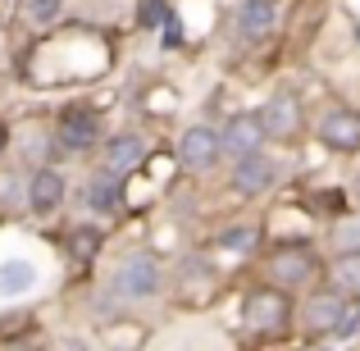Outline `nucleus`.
<instances>
[{
  "mask_svg": "<svg viewBox=\"0 0 360 351\" xmlns=\"http://www.w3.org/2000/svg\"><path fill=\"white\" fill-rule=\"evenodd\" d=\"M96 283L110 292V297H119L128 310H137V306H150V301H165L169 264L150 242H132L105 264V274H101Z\"/></svg>",
  "mask_w": 360,
  "mask_h": 351,
  "instance_id": "nucleus-1",
  "label": "nucleus"
},
{
  "mask_svg": "<svg viewBox=\"0 0 360 351\" xmlns=\"http://www.w3.org/2000/svg\"><path fill=\"white\" fill-rule=\"evenodd\" d=\"M51 128H55V141L64 146V155L73 165H91L105 146V132H110V115L96 96H69L51 110Z\"/></svg>",
  "mask_w": 360,
  "mask_h": 351,
  "instance_id": "nucleus-2",
  "label": "nucleus"
},
{
  "mask_svg": "<svg viewBox=\"0 0 360 351\" xmlns=\"http://www.w3.org/2000/svg\"><path fill=\"white\" fill-rule=\"evenodd\" d=\"M69 210L73 215H87V219H96V224H105V229H115V224L132 219V178L105 169L101 160H91L87 174L73 183Z\"/></svg>",
  "mask_w": 360,
  "mask_h": 351,
  "instance_id": "nucleus-3",
  "label": "nucleus"
},
{
  "mask_svg": "<svg viewBox=\"0 0 360 351\" xmlns=\"http://www.w3.org/2000/svg\"><path fill=\"white\" fill-rule=\"evenodd\" d=\"M319 274H324V260H319L315 242H274L260 251V279L292 292V297L310 292Z\"/></svg>",
  "mask_w": 360,
  "mask_h": 351,
  "instance_id": "nucleus-4",
  "label": "nucleus"
},
{
  "mask_svg": "<svg viewBox=\"0 0 360 351\" xmlns=\"http://www.w3.org/2000/svg\"><path fill=\"white\" fill-rule=\"evenodd\" d=\"M238 319L251 338H283L292 324H297V297L274 283H255V288L242 292Z\"/></svg>",
  "mask_w": 360,
  "mask_h": 351,
  "instance_id": "nucleus-5",
  "label": "nucleus"
},
{
  "mask_svg": "<svg viewBox=\"0 0 360 351\" xmlns=\"http://www.w3.org/2000/svg\"><path fill=\"white\" fill-rule=\"evenodd\" d=\"M55 251H60V260L69 264L78 279H91L96 274V264L105 260L110 251V229L96 219H87V215H69V219L60 224V233H51Z\"/></svg>",
  "mask_w": 360,
  "mask_h": 351,
  "instance_id": "nucleus-6",
  "label": "nucleus"
},
{
  "mask_svg": "<svg viewBox=\"0 0 360 351\" xmlns=\"http://www.w3.org/2000/svg\"><path fill=\"white\" fill-rule=\"evenodd\" d=\"M9 160L23 169H41V165H60L69 169L73 160L64 155V146L55 141L51 115H23L14 119V146H9Z\"/></svg>",
  "mask_w": 360,
  "mask_h": 351,
  "instance_id": "nucleus-7",
  "label": "nucleus"
},
{
  "mask_svg": "<svg viewBox=\"0 0 360 351\" xmlns=\"http://www.w3.org/2000/svg\"><path fill=\"white\" fill-rule=\"evenodd\" d=\"M69 196H73V174L60 165H41V169H27V219L37 229L55 224L64 210H69Z\"/></svg>",
  "mask_w": 360,
  "mask_h": 351,
  "instance_id": "nucleus-8",
  "label": "nucleus"
},
{
  "mask_svg": "<svg viewBox=\"0 0 360 351\" xmlns=\"http://www.w3.org/2000/svg\"><path fill=\"white\" fill-rule=\"evenodd\" d=\"M174 165L192 178H205L224 165V146H219V123L210 119H196L187 128H178L174 137Z\"/></svg>",
  "mask_w": 360,
  "mask_h": 351,
  "instance_id": "nucleus-9",
  "label": "nucleus"
},
{
  "mask_svg": "<svg viewBox=\"0 0 360 351\" xmlns=\"http://www.w3.org/2000/svg\"><path fill=\"white\" fill-rule=\"evenodd\" d=\"M219 288V269L205 251H183L174 264H169V292L178 306H205Z\"/></svg>",
  "mask_w": 360,
  "mask_h": 351,
  "instance_id": "nucleus-10",
  "label": "nucleus"
},
{
  "mask_svg": "<svg viewBox=\"0 0 360 351\" xmlns=\"http://www.w3.org/2000/svg\"><path fill=\"white\" fill-rule=\"evenodd\" d=\"M160 151V141L150 137L141 123H123V128H110L105 132V146H101V165L105 169H115V174H141L146 169V160Z\"/></svg>",
  "mask_w": 360,
  "mask_h": 351,
  "instance_id": "nucleus-11",
  "label": "nucleus"
},
{
  "mask_svg": "<svg viewBox=\"0 0 360 351\" xmlns=\"http://www.w3.org/2000/svg\"><path fill=\"white\" fill-rule=\"evenodd\" d=\"M224 183H229V192L238 196V201H260V196H269L274 187L283 183V165L269 155V146H264L246 160H233Z\"/></svg>",
  "mask_w": 360,
  "mask_h": 351,
  "instance_id": "nucleus-12",
  "label": "nucleus"
},
{
  "mask_svg": "<svg viewBox=\"0 0 360 351\" xmlns=\"http://www.w3.org/2000/svg\"><path fill=\"white\" fill-rule=\"evenodd\" d=\"M255 115H260L264 141H278V146H297V137L306 132V106L292 87H278L274 96H264V106Z\"/></svg>",
  "mask_w": 360,
  "mask_h": 351,
  "instance_id": "nucleus-13",
  "label": "nucleus"
},
{
  "mask_svg": "<svg viewBox=\"0 0 360 351\" xmlns=\"http://www.w3.org/2000/svg\"><path fill=\"white\" fill-rule=\"evenodd\" d=\"M342 310H347V297L338 288H310V292H301V301H297V324L306 328L310 338H333Z\"/></svg>",
  "mask_w": 360,
  "mask_h": 351,
  "instance_id": "nucleus-14",
  "label": "nucleus"
},
{
  "mask_svg": "<svg viewBox=\"0 0 360 351\" xmlns=\"http://www.w3.org/2000/svg\"><path fill=\"white\" fill-rule=\"evenodd\" d=\"M219 146H224V165H233V160H246V155H255V151H264L269 141H264L260 115H255V110H233V115L219 123Z\"/></svg>",
  "mask_w": 360,
  "mask_h": 351,
  "instance_id": "nucleus-15",
  "label": "nucleus"
},
{
  "mask_svg": "<svg viewBox=\"0 0 360 351\" xmlns=\"http://www.w3.org/2000/svg\"><path fill=\"white\" fill-rule=\"evenodd\" d=\"M315 137H319V146L333 151V155H356L360 151V110H352V106L324 110V119L315 123Z\"/></svg>",
  "mask_w": 360,
  "mask_h": 351,
  "instance_id": "nucleus-16",
  "label": "nucleus"
},
{
  "mask_svg": "<svg viewBox=\"0 0 360 351\" xmlns=\"http://www.w3.org/2000/svg\"><path fill=\"white\" fill-rule=\"evenodd\" d=\"M278 27V0H238L233 5V32L246 46H260Z\"/></svg>",
  "mask_w": 360,
  "mask_h": 351,
  "instance_id": "nucleus-17",
  "label": "nucleus"
},
{
  "mask_svg": "<svg viewBox=\"0 0 360 351\" xmlns=\"http://www.w3.org/2000/svg\"><path fill=\"white\" fill-rule=\"evenodd\" d=\"M210 251L214 255H238V260H251V255L264 251V224H255V219L219 224L214 237H210Z\"/></svg>",
  "mask_w": 360,
  "mask_h": 351,
  "instance_id": "nucleus-18",
  "label": "nucleus"
},
{
  "mask_svg": "<svg viewBox=\"0 0 360 351\" xmlns=\"http://www.w3.org/2000/svg\"><path fill=\"white\" fill-rule=\"evenodd\" d=\"M0 219H27V169L14 160H0Z\"/></svg>",
  "mask_w": 360,
  "mask_h": 351,
  "instance_id": "nucleus-19",
  "label": "nucleus"
},
{
  "mask_svg": "<svg viewBox=\"0 0 360 351\" xmlns=\"http://www.w3.org/2000/svg\"><path fill=\"white\" fill-rule=\"evenodd\" d=\"M37 283H41V269L27 255H5L0 260V301H23Z\"/></svg>",
  "mask_w": 360,
  "mask_h": 351,
  "instance_id": "nucleus-20",
  "label": "nucleus"
},
{
  "mask_svg": "<svg viewBox=\"0 0 360 351\" xmlns=\"http://www.w3.org/2000/svg\"><path fill=\"white\" fill-rule=\"evenodd\" d=\"M64 9H69V0H14L18 27H27V32H37V37L51 32V27L64 18Z\"/></svg>",
  "mask_w": 360,
  "mask_h": 351,
  "instance_id": "nucleus-21",
  "label": "nucleus"
},
{
  "mask_svg": "<svg viewBox=\"0 0 360 351\" xmlns=\"http://www.w3.org/2000/svg\"><path fill=\"white\" fill-rule=\"evenodd\" d=\"M324 274H328V288H338L347 301H360V251H338L324 264Z\"/></svg>",
  "mask_w": 360,
  "mask_h": 351,
  "instance_id": "nucleus-22",
  "label": "nucleus"
},
{
  "mask_svg": "<svg viewBox=\"0 0 360 351\" xmlns=\"http://www.w3.org/2000/svg\"><path fill=\"white\" fill-rule=\"evenodd\" d=\"M146 338H150V328L141 324L137 315H123V319L101 328V347H110V351H137Z\"/></svg>",
  "mask_w": 360,
  "mask_h": 351,
  "instance_id": "nucleus-23",
  "label": "nucleus"
},
{
  "mask_svg": "<svg viewBox=\"0 0 360 351\" xmlns=\"http://www.w3.org/2000/svg\"><path fill=\"white\" fill-rule=\"evenodd\" d=\"M174 0H132V27H137V32H160V23H165L169 14H174Z\"/></svg>",
  "mask_w": 360,
  "mask_h": 351,
  "instance_id": "nucleus-24",
  "label": "nucleus"
},
{
  "mask_svg": "<svg viewBox=\"0 0 360 351\" xmlns=\"http://www.w3.org/2000/svg\"><path fill=\"white\" fill-rule=\"evenodd\" d=\"M310 215H319V219H342V215H352L347 210V192L342 187H319L315 196H310Z\"/></svg>",
  "mask_w": 360,
  "mask_h": 351,
  "instance_id": "nucleus-25",
  "label": "nucleus"
},
{
  "mask_svg": "<svg viewBox=\"0 0 360 351\" xmlns=\"http://www.w3.org/2000/svg\"><path fill=\"white\" fill-rule=\"evenodd\" d=\"M328 246L338 251H360V215H342V219L328 224Z\"/></svg>",
  "mask_w": 360,
  "mask_h": 351,
  "instance_id": "nucleus-26",
  "label": "nucleus"
},
{
  "mask_svg": "<svg viewBox=\"0 0 360 351\" xmlns=\"http://www.w3.org/2000/svg\"><path fill=\"white\" fill-rule=\"evenodd\" d=\"M155 46L165 55H178V51H187V23H183V14H169L165 23H160V32H155Z\"/></svg>",
  "mask_w": 360,
  "mask_h": 351,
  "instance_id": "nucleus-27",
  "label": "nucleus"
},
{
  "mask_svg": "<svg viewBox=\"0 0 360 351\" xmlns=\"http://www.w3.org/2000/svg\"><path fill=\"white\" fill-rule=\"evenodd\" d=\"M32 324H37V315H32V310H23V306L5 310V315H0V343H14V338H27V333H32Z\"/></svg>",
  "mask_w": 360,
  "mask_h": 351,
  "instance_id": "nucleus-28",
  "label": "nucleus"
},
{
  "mask_svg": "<svg viewBox=\"0 0 360 351\" xmlns=\"http://www.w3.org/2000/svg\"><path fill=\"white\" fill-rule=\"evenodd\" d=\"M356 333H360V301H347V310H342V319H338L333 338H338V343H347V338H356Z\"/></svg>",
  "mask_w": 360,
  "mask_h": 351,
  "instance_id": "nucleus-29",
  "label": "nucleus"
},
{
  "mask_svg": "<svg viewBox=\"0 0 360 351\" xmlns=\"http://www.w3.org/2000/svg\"><path fill=\"white\" fill-rule=\"evenodd\" d=\"M60 351H96V338H87V333H69L60 343Z\"/></svg>",
  "mask_w": 360,
  "mask_h": 351,
  "instance_id": "nucleus-30",
  "label": "nucleus"
},
{
  "mask_svg": "<svg viewBox=\"0 0 360 351\" xmlns=\"http://www.w3.org/2000/svg\"><path fill=\"white\" fill-rule=\"evenodd\" d=\"M9 146H14V119L0 115V160H9Z\"/></svg>",
  "mask_w": 360,
  "mask_h": 351,
  "instance_id": "nucleus-31",
  "label": "nucleus"
},
{
  "mask_svg": "<svg viewBox=\"0 0 360 351\" xmlns=\"http://www.w3.org/2000/svg\"><path fill=\"white\" fill-rule=\"evenodd\" d=\"M27 351H51V347H27Z\"/></svg>",
  "mask_w": 360,
  "mask_h": 351,
  "instance_id": "nucleus-32",
  "label": "nucleus"
},
{
  "mask_svg": "<svg viewBox=\"0 0 360 351\" xmlns=\"http://www.w3.org/2000/svg\"><path fill=\"white\" fill-rule=\"evenodd\" d=\"M356 196H360V174H356Z\"/></svg>",
  "mask_w": 360,
  "mask_h": 351,
  "instance_id": "nucleus-33",
  "label": "nucleus"
}]
</instances>
